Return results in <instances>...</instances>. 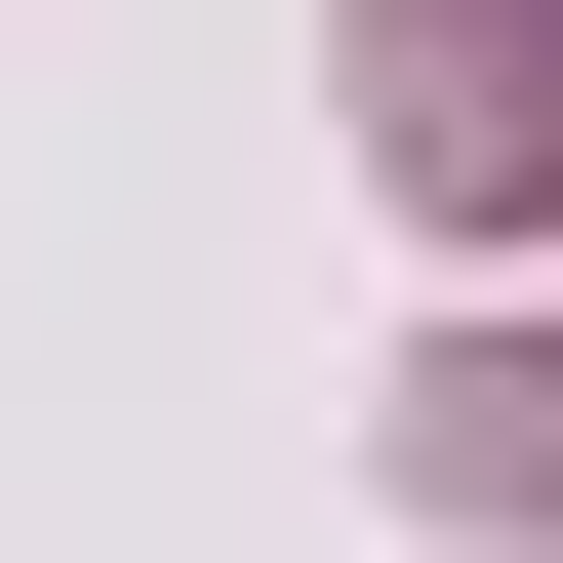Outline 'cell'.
<instances>
[{"mask_svg":"<svg viewBox=\"0 0 563 563\" xmlns=\"http://www.w3.org/2000/svg\"><path fill=\"white\" fill-rule=\"evenodd\" d=\"M363 81H402V162H443V201H523V162H563V41H523V0H402Z\"/></svg>","mask_w":563,"mask_h":563,"instance_id":"1","label":"cell"}]
</instances>
